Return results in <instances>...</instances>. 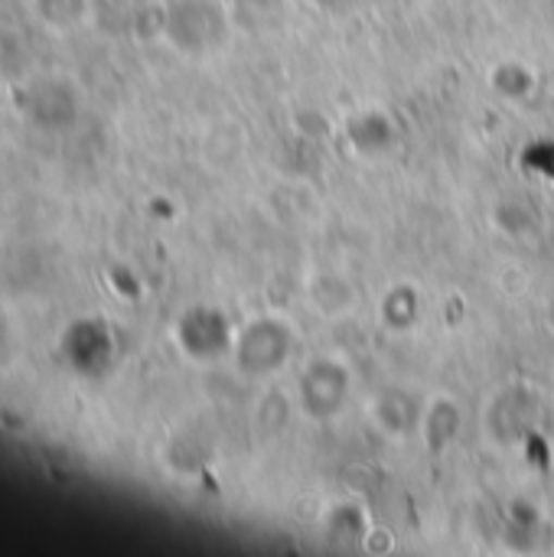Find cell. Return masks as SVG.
<instances>
[{
	"instance_id": "obj_1",
	"label": "cell",
	"mask_w": 554,
	"mask_h": 557,
	"mask_svg": "<svg viewBox=\"0 0 554 557\" xmlns=\"http://www.w3.org/2000/svg\"><path fill=\"white\" fill-rule=\"evenodd\" d=\"M16 104L23 111V117L36 127V131H69L78 117L82 98L75 91V85L56 72L46 75H33L16 88Z\"/></svg>"
},
{
	"instance_id": "obj_2",
	"label": "cell",
	"mask_w": 554,
	"mask_h": 557,
	"mask_svg": "<svg viewBox=\"0 0 554 557\" xmlns=\"http://www.w3.org/2000/svg\"><path fill=\"white\" fill-rule=\"evenodd\" d=\"M33 16L52 29V33H69L88 23L91 16V0H26Z\"/></svg>"
},
{
	"instance_id": "obj_3",
	"label": "cell",
	"mask_w": 554,
	"mask_h": 557,
	"mask_svg": "<svg viewBox=\"0 0 554 557\" xmlns=\"http://www.w3.org/2000/svg\"><path fill=\"white\" fill-rule=\"evenodd\" d=\"M91 320H78V323H72L65 333H62V356H65V362L75 369V372H95L101 362H104V356H108V349L101 352L98 349V343H104V339H98L95 346H91Z\"/></svg>"
}]
</instances>
